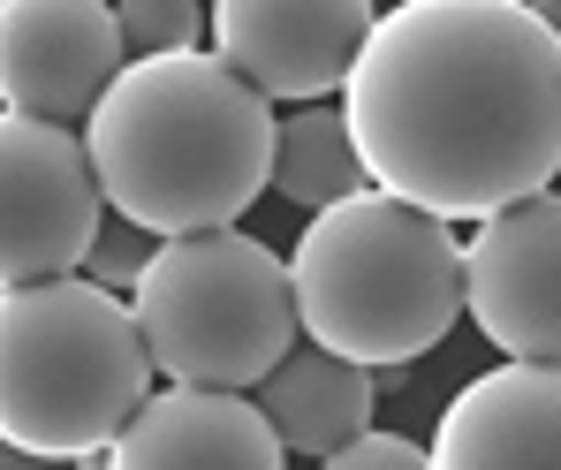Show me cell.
Listing matches in <instances>:
<instances>
[{"label":"cell","mask_w":561,"mask_h":470,"mask_svg":"<svg viewBox=\"0 0 561 470\" xmlns=\"http://www.w3.org/2000/svg\"><path fill=\"white\" fill-rule=\"evenodd\" d=\"M342 114L373 190L485 228L561 175V38L524 0H402Z\"/></svg>","instance_id":"6da1fadb"},{"label":"cell","mask_w":561,"mask_h":470,"mask_svg":"<svg viewBox=\"0 0 561 470\" xmlns=\"http://www.w3.org/2000/svg\"><path fill=\"white\" fill-rule=\"evenodd\" d=\"M280 122L220 54L129 61V77L84 122V152L114 220H137L160 243L220 236L274 183Z\"/></svg>","instance_id":"7a4b0ae2"},{"label":"cell","mask_w":561,"mask_h":470,"mask_svg":"<svg viewBox=\"0 0 561 470\" xmlns=\"http://www.w3.org/2000/svg\"><path fill=\"white\" fill-rule=\"evenodd\" d=\"M296 274V311L304 342L365 365V372H402L425 349L448 342L463 319V243L448 220L365 190L334 213H319L288 259Z\"/></svg>","instance_id":"3957f363"},{"label":"cell","mask_w":561,"mask_h":470,"mask_svg":"<svg viewBox=\"0 0 561 470\" xmlns=\"http://www.w3.org/2000/svg\"><path fill=\"white\" fill-rule=\"evenodd\" d=\"M152 402V349L129 296L31 282L0 296V433L15 456L92 463Z\"/></svg>","instance_id":"277c9868"},{"label":"cell","mask_w":561,"mask_h":470,"mask_svg":"<svg viewBox=\"0 0 561 470\" xmlns=\"http://www.w3.org/2000/svg\"><path fill=\"white\" fill-rule=\"evenodd\" d=\"M137 334L152 349V372L168 387H213V394H259L304 342L296 274L243 228L160 243L152 274L129 296Z\"/></svg>","instance_id":"5b68a950"},{"label":"cell","mask_w":561,"mask_h":470,"mask_svg":"<svg viewBox=\"0 0 561 470\" xmlns=\"http://www.w3.org/2000/svg\"><path fill=\"white\" fill-rule=\"evenodd\" d=\"M106 236V190L77 129L8 114L0 122V274L8 288L69 282Z\"/></svg>","instance_id":"8992f818"},{"label":"cell","mask_w":561,"mask_h":470,"mask_svg":"<svg viewBox=\"0 0 561 470\" xmlns=\"http://www.w3.org/2000/svg\"><path fill=\"white\" fill-rule=\"evenodd\" d=\"M122 8L106 0H8L0 8V99L8 114L77 129L92 122L99 99L129 77Z\"/></svg>","instance_id":"52a82bcc"},{"label":"cell","mask_w":561,"mask_h":470,"mask_svg":"<svg viewBox=\"0 0 561 470\" xmlns=\"http://www.w3.org/2000/svg\"><path fill=\"white\" fill-rule=\"evenodd\" d=\"M379 8L365 0H220L213 8V54L266 99H327L350 92Z\"/></svg>","instance_id":"ba28073f"},{"label":"cell","mask_w":561,"mask_h":470,"mask_svg":"<svg viewBox=\"0 0 561 470\" xmlns=\"http://www.w3.org/2000/svg\"><path fill=\"white\" fill-rule=\"evenodd\" d=\"M463 303L508 365H561V190L463 243Z\"/></svg>","instance_id":"9c48e42d"},{"label":"cell","mask_w":561,"mask_h":470,"mask_svg":"<svg viewBox=\"0 0 561 470\" xmlns=\"http://www.w3.org/2000/svg\"><path fill=\"white\" fill-rule=\"evenodd\" d=\"M433 470H561V365H493L440 410Z\"/></svg>","instance_id":"30bf717a"},{"label":"cell","mask_w":561,"mask_h":470,"mask_svg":"<svg viewBox=\"0 0 561 470\" xmlns=\"http://www.w3.org/2000/svg\"><path fill=\"white\" fill-rule=\"evenodd\" d=\"M106 470H288V448L251 394L160 387L106 448Z\"/></svg>","instance_id":"8fae6325"},{"label":"cell","mask_w":561,"mask_h":470,"mask_svg":"<svg viewBox=\"0 0 561 470\" xmlns=\"http://www.w3.org/2000/svg\"><path fill=\"white\" fill-rule=\"evenodd\" d=\"M251 402L266 410V425L280 433L288 456H319V463H327V456H342L350 440L373 433L379 387H373L365 365H350V357H334V349H319V342H296L288 365H280Z\"/></svg>","instance_id":"7c38bea8"},{"label":"cell","mask_w":561,"mask_h":470,"mask_svg":"<svg viewBox=\"0 0 561 470\" xmlns=\"http://www.w3.org/2000/svg\"><path fill=\"white\" fill-rule=\"evenodd\" d=\"M274 190L288 197V205H304L311 220L373 190V175H365V160H357V137H350V114H342V106H296V114H280Z\"/></svg>","instance_id":"4fadbf2b"},{"label":"cell","mask_w":561,"mask_h":470,"mask_svg":"<svg viewBox=\"0 0 561 470\" xmlns=\"http://www.w3.org/2000/svg\"><path fill=\"white\" fill-rule=\"evenodd\" d=\"M122 38L137 61H168V54H205V15L190 0H122Z\"/></svg>","instance_id":"5bb4252c"},{"label":"cell","mask_w":561,"mask_h":470,"mask_svg":"<svg viewBox=\"0 0 561 470\" xmlns=\"http://www.w3.org/2000/svg\"><path fill=\"white\" fill-rule=\"evenodd\" d=\"M152 259H160V236H145L137 220H106V236L84 259V282L106 288V296H137V282L152 274Z\"/></svg>","instance_id":"9a60e30c"},{"label":"cell","mask_w":561,"mask_h":470,"mask_svg":"<svg viewBox=\"0 0 561 470\" xmlns=\"http://www.w3.org/2000/svg\"><path fill=\"white\" fill-rule=\"evenodd\" d=\"M319 470H433V448H417V440H402V433H365V440H350L342 456H327Z\"/></svg>","instance_id":"2e32d148"},{"label":"cell","mask_w":561,"mask_h":470,"mask_svg":"<svg viewBox=\"0 0 561 470\" xmlns=\"http://www.w3.org/2000/svg\"><path fill=\"white\" fill-rule=\"evenodd\" d=\"M0 470H77V463H46V456H15V448H8V463Z\"/></svg>","instance_id":"e0dca14e"},{"label":"cell","mask_w":561,"mask_h":470,"mask_svg":"<svg viewBox=\"0 0 561 470\" xmlns=\"http://www.w3.org/2000/svg\"><path fill=\"white\" fill-rule=\"evenodd\" d=\"M539 15H547V31H554V38H561V0H547V8H539Z\"/></svg>","instance_id":"ac0fdd59"}]
</instances>
